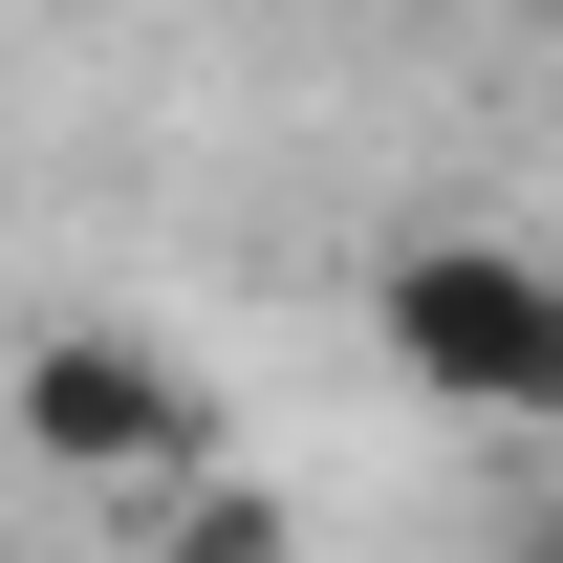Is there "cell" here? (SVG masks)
<instances>
[{"label":"cell","mask_w":563,"mask_h":563,"mask_svg":"<svg viewBox=\"0 0 563 563\" xmlns=\"http://www.w3.org/2000/svg\"><path fill=\"white\" fill-rule=\"evenodd\" d=\"M368 325H390V368H412L433 412L563 433V261H520V239H390Z\"/></svg>","instance_id":"1"},{"label":"cell","mask_w":563,"mask_h":563,"mask_svg":"<svg viewBox=\"0 0 563 563\" xmlns=\"http://www.w3.org/2000/svg\"><path fill=\"white\" fill-rule=\"evenodd\" d=\"M0 412H22L44 477H217V390L174 347H131V325H44Z\"/></svg>","instance_id":"2"},{"label":"cell","mask_w":563,"mask_h":563,"mask_svg":"<svg viewBox=\"0 0 563 563\" xmlns=\"http://www.w3.org/2000/svg\"><path fill=\"white\" fill-rule=\"evenodd\" d=\"M152 563H303V520H282L261 477H196V498H174V542H152Z\"/></svg>","instance_id":"3"},{"label":"cell","mask_w":563,"mask_h":563,"mask_svg":"<svg viewBox=\"0 0 563 563\" xmlns=\"http://www.w3.org/2000/svg\"><path fill=\"white\" fill-rule=\"evenodd\" d=\"M520 563H563V520H542V542H520Z\"/></svg>","instance_id":"4"}]
</instances>
